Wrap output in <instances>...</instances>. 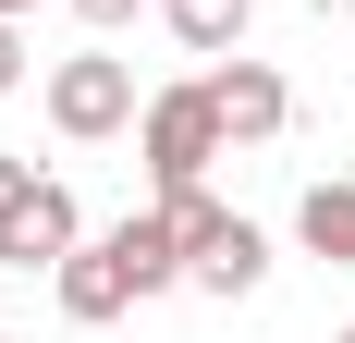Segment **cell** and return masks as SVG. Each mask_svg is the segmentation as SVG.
<instances>
[{
	"label": "cell",
	"mask_w": 355,
	"mask_h": 343,
	"mask_svg": "<svg viewBox=\"0 0 355 343\" xmlns=\"http://www.w3.org/2000/svg\"><path fill=\"white\" fill-rule=\"evenodd\" d=\"M135 160H147V196H184V184H209V160H233L209 74H184V86H147V110H135Z\"/></svg>",
	"instance_id": "6da1fadb"
},
{
	"label": "cell",
	"mask_w": 355,
	"mask_h": 343,
	"mask_svg": "<svg viewBox=\"0 0 355 343\" xmlns=\"http://www.w3.org/2000/svg\"><path fill=\"white\" fill-rule=\"evenodd\" d=\"M184 221V282H196V294H220V307H245L257 282H270V233H257L245 208H220L209 184H184V196H159Z\"/></svg>",
	"instance_id": "7a4b0ae2"
},
{
	"label": "cell",
	"mask_w": 355,
	"mask_h": 343,
	"mask_svg": "<svg viewBox=\"0 0 355 343\" xmlns=\"http://www.w3.org/2000/svg\"><path fill=\"white\" fill-rule=\"evenodd\" d=\"M37 99H49V135H73V147H98V135H123V123H135V62H123V49H73V62H49V86H37Z\"/></svg>",
	"instance_id": "3957f363"
},
{
	"label": "cell",
	"mask_w": 355,
	"mask_h": 343,
	"mask_svg": "<svg viewBox=\"0 0 355 343\" xmlns=\"http://www.w3.org/2000/svg\"><path fill=\"white\" fill-rule=\"evenodd\" d=\"M73 245H86V208H73V184H49V172H37L25 208L0 221V270H62Z\"/></svg>",
	"instance_id": "277c9868"
},
{
	"label": "cell",
	"mask_w": 355,
	"mask_h": 343,
	"mask_svg": "<svg viewBox=\"0 0 355 343\" xmlns=\"http://www.w3.org/2000/svg\"><path fill=\"white\" fill-rule=\"evenodd\" d=\"M209 99H220V135H233V147H270V135L294 123V86H282L270 62H245V49L209 62Z\"/></svg>",
	"instance_id": "5b68a950"
},
{
	"label": "cell",
	"mask_w": 355,
	"mask_h": 343,
	"mask_svg": "<svg viewBox=\"0 0 355 343\" xmlns=\"http://www.w3.org/2000/svg\"><path fill=\"white\" fill-rule=\"evenodd\" d=\"M49 307H62L73 331H98V319L147 307V294H135V270H123V245H110V233H86V245L62 258V270H49Z\"/></svg>",
	"instance_id": "8992f818"
},
{
	"label": "cell",
	"mask_w": 355,
	"mask_h": 343,
	"mask_svg": "<svg viewBox=\"0 0 355 343\" xmlns=\"http://www.w3.org/2000/svg\"><path fill=\"white\" fill-rule=\"evenodd\" d=\"M294 245H306L319 270H355V184H306V196H294Z\"/></svg>",
	"instance_id": "52a82bcc"
},
{
	"label": "cell",
	"mask_w": 355,
	"mask_h": 343,
	"mask_svg": "<svg viewBox=\"0 0 355 343\" xmlns=\"http://www.w3.org/2000/svg\"><path fill=\"white\" fill-rule=\"evenodd\" d=\"M159 25L196 49V62H220V49H245V25H257V0H159Z\"/></svg>",
	"instance_id": "ba28073f"
},
{
	"label": "cell",
	"mask_w": 355,
	"mask_h": 343,
	"mask_svg": "<svg viewBox=\"0 0 355 343\" xmlns=\"http://www.w3.org/2000/svg\"><path fill=\"white\" fill-rule=\"evenodd\" d=\"M12 86H25V25L0 12V99H12Z\"/></svg>",
	"instance_id": "9c48e42d"
},
{
	"label": "cell",
	"mask_w": 355,
	"mask_h": 343,
	"mask_svg": "<svg viewBox=\"0 0 355 343\" xmlns=\"http://www.w3.org/2000/svg\"><path fill=\"white\" fill-rule=\"evenodd\" d=\"M25 184H37V160H12V147H0V221L25 208Z\"/></svg>",
	"instance_id": "30bf717a"
},
{
	"label": "cell",
	"mask_w": 355,
	"mask_h": 343,
	"mask_svg": "<svg viewBox=\"0 0 355 343\" xmlns=\"http://www.w3.org/2000/svg\"><path fill=\"white\" fill-rule=\"evenodd\" d=\"M73 12H86V25H98V37H110V25H135L147 0H73Z\"/></svg>",
	"instance_id": "8fae6325"
},
{
	"label": "cell",
	"mask_w": 355,
	"mask_h": 343,
	"mask_svg": "<svg viewBox=\"0 0 355 343\" xmlns=\"http://www.w3.org/2000/svg\"><path fill=\"white\" fill-rule=\"evenodd\" d=\"M0 12H12V25H25V12H37V0H0Z\"/></svg>",
	"instance_id": "7c38bea8"
},
{
	"label": "cell",
	"mask_w": 355,
	"mask_h": 343,
	"mask_svg": "<svg viewBox=\"0 0 355 343\" xmlns=\"http://www.w3.org/2000/svg\"><path fill=\"white\" fill-rule=\"evenodd\" d=\"M343 343H355V331H343Z\"/></svg>",
	"instance_id": "4fadbf2b"
}]
</instances>
